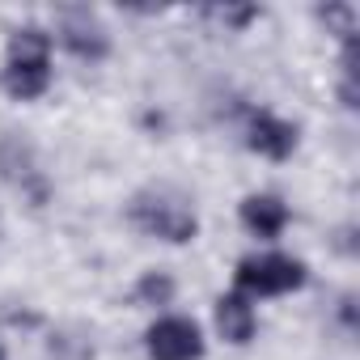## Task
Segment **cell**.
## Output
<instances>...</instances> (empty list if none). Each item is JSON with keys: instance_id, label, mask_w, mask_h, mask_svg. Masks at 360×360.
I'll use <instances>...</instances> for the list:
<instances>
[{"instance_id": "cell-9", "label": "cell", "mask_w": 360, "mask_h": 360, "mask_svg": "<svg viewBox=\"0 0 360 360\" xmlns=\"http://www.w3.org/2000/svg\"><path fill=\"white\" fill-rule=\"evenodd\" d=\"M174 292H178V284H174L169 271H144V276L136 280V288H131L136 305H169Z\"/></svg>"}, {"instance_id": "cell-12", "label": "cell", "mask_w": 360, "mask_h": 360, "mask_svg": "<svg viewBox=\"0 0 360 360\" xmlns=\"http://www.w3.org/2000/svg\"><path fill=\"white\" fill-rule=\"evenodd\" d=\"M0 360H5V347H0Z\"/></svg>"}, {"instance_id": "cell-6", "label": "cell", "mask_w": 360, "mask_h": 360, "mask_svg": "<svg viewBox=\"0 0 360 360\" xmlns=\"http://www.w3.org/2000/svg\"><path fill=\"white\" fill-rule=\"evenodd\" d=\"M246 148L267 157V161H288L297 153V123L271 115V110H250L246 119Z\"/></svg>"}, {"instance_id": "cell-2", "label": "cell", "mask_w": 360, "mask_h": 360, "mask_svg": "<svg viewBox=\"0 0 360 360\" xmlns=\"http://www.w3.org/2000/svg\"><path fill=\"white\" fill-rule=\"evenodd\" d=\"M127 221L144 233V238H157V242H169V246H187L200 238V217L195 208L174 195V191H161V187H148V191H136L131 204H127Z\"/></svg>"}, {"instance_id": "cell-1", "label": "cell", "mask_w": 360, "mask_h": 360, "mask_svg": "<svg viewBox=\"0 0 360 360\" xmlns=\"http://www.w3.org/2000/svg\"><path fill=\"white\" fill-rule=\"evenodd\" d=\"M0 85L13 102H39L51 89V34L43 26H18L5 51Z\"/></svg>"}, {"instance_id": "cell-5", "label": "cell", "mask_w": 360, "mask_h": 360, "mask_svg": "<svg viewBox=\"0 0 360 360\" xmlns=\"http://www.w3.org/2000/svg\"><path fill=\"white\" fill-rule=\"evenodd\" d=\"M60 43L77 60H89V64L110 56V34H106V26L89 9H64L60 13Z\"/></svg>"}, {"instance_id": "cell-8", "label": "cell", "mask_w": 360, "mask_h": 360, "mask_svg": "<svg viewBox=\"0 0 360 360\" xmlns=\"http://www.w3.org/2000/svg\"><path fill=\"white\" fill-rule=\"evenodd\" d=\"M217 330H221V339H225V343L246 347V343L255 339V330H259L255 301H250V297H242V292H225V297L217 301Z\"/></svg>"}, {"instance_id": "cell-11", "label": "cell", "mask_w": 360, "mask_h": 360, "mask_svg": "<svg viewBox=\"0 0 360 360\" xmlns=\"http://www.w3.org/2000/svg\"><path fill=\"white\" fill-rule=\"evenodd\" d=\"M217 18H221L229 30H246V26L259 18V9H255V5H238V9H217Z\"/></svg>"}, {"instance_id": "cell-4", "label": "cell", "mask_w": 360, "mask_h": 360, "mask_svg": "<svg viewBox=\"0 0 360 360\" xmlns=\"http://www.w3.org/2000/svg\"><path fill=\"white\" fill-rule=\"evenodd\" d=\"M144 352L148 360H204L208 343L195 318L187 314H165L144 330Z\"/></svg>"}, {"instance_id": "cell-3", "label": "cell", "mask_w": 360, "mask_h": 360, "mask_svg": "<svg viewBox=\"0 0 360 360\" xmlns=\"http://www.w3.org/2000/svg\"><path fill=\"white\" fill-rule=\"evenodd\" d=\"M309 284V267L292 255L267 250V255H246L233 267V292L259 301V297H288Z\"/></svg>"}, {"instance_id": "cell-7", "label": "cell", "mask_w": 360, "mask_h": 360, "mask_svg": "<svg viewBox=\"0 0 360 360\" xmlns=\"http://www.w3.org/2000/svg\"><path fill=\"white\" fill-rule=\"evenodd\" d=\"M238 217H242V229L250 233V238H259V242H276L284 229H288V204L280 200V195H271V191H255V195H246L242 200V208H238Z\"/></svg>"}, {"instance_id": "cell-10", "label": "cell", "mask_w": 360, "mask_h": 360, "mask_svg": "<svg viewBox=\"0 0 360 360\" xmlns=\"http://www.w3.org/2000/svg\"><path fill=\"white\" fill-rule=\"evenodd\" d=\"M318 18L343 39V47H356V5H326Z\"/></svg>"}]
</instances>
